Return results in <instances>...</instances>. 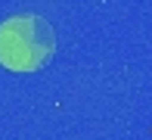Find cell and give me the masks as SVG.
<instances>
[{"label": "cell", "instance_id": "6da1fadb", "mask_svg": "<svg viewBox=\"0 0 152 140\" xmlns=\"http://www.w3.org/2000/svg\"><path fill=\"white\" fill-rule=\"evenodd\" d=\"M56 50V38L47 19L22 13L0 22V66L10 72H37Z\"/></svg>", "mask_w": 152, "mask_h": 140}]
</instances>
